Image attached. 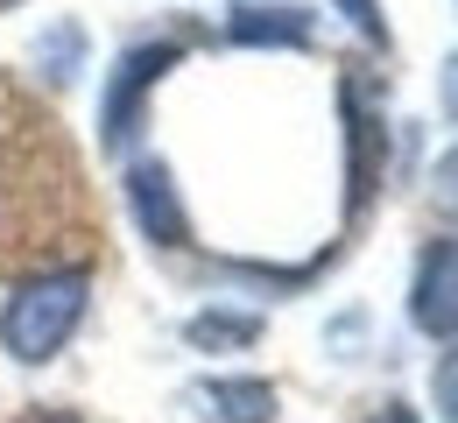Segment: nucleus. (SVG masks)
Returning a JSON list of instances; mask_svg holds the SVG:
<instances>
[{
    "instance_id": "nucleus-1",
    "label": "nucleus",
    "mask_w": 458,
    "mask_h": 423,
    "mask_svg": "<svg viewBox=\"0 0 458 423\" xmlns=\"http://www.w3.org/2000/svg\"><path fill=\"white\" fill-rule=\"evenodd\" d=\"M85 303H92V275L85 268H57V275H36L21 283L7 310H0V346L7 360L21 367H43L71 346V332L85 325Z\"/></svg>"
},
{
    "instance_id": "nucleus-2",
    "label": "nucleus",
    "mask_w": 458,
    "mask_h": 423,
    "mask_svg": "<svg viewBox=\"0 0 458 423\" xmlns=\"http://www.w3.org/2000/svg\"><path fill=\"white\" fill-rule=\"evenodd\" d=\"M183 57V43H127L106 71V99H99V148L120 156L127 141H134V127H141V106H148V92L170 78V63Z\"/></svg>"
},
{
    "instance_id": "nucleus-3",
    "label": "nucleus",
    "mask_w": 458,
    "mask_h": 423,
    "mask_svg": "<svg viewBox=\"0 0 458 423\" xmlns=\"http://www.w3.org/2000/svg\"><path fill=\"white\" fill-rule=\"evenodd\" d=\"M127 212H134V226H141L148 247H191V212L176 198L170 163H156V156L127 163Z\"/></svg>"
},
{
    "instance_id": "nucleus-4",
    "label": "nucleus",
    "mask_w": 458,
    "mask_h": 423,
    "mask_svg": "<svg viewBox=\"0 0 458 423\" xmlns=\"http://www.w3.org/2000/svg\"><path fill=\"white\" fill-rule=\"evenodd\" d=\"M409 317L430 339H458V241H430L409 283Z\"/></svg>"
},
{
    "instance_id": "nucleus-5",
    "label": "nucleus",
    "mask_w": 458,
    "mask_h": 423,
    "mask_svg": "<svg viewBox=\"0 0 458 423\" xmlns=\"http://www.w3.org/2000/svg\"><path fill=\"white\" fill-rule=\"evenodd\" d=\"M318 36V7L296 0H240L226 14V43L240 50H303Z\"/></svg>"
},
{
    "instance_id": "nucleus-6",
    "label": "nucleus",
    "mask_w": 458,
    "mask_h": 423,
    "mask_svg": "<svg viewBox=\"0 0 458 423\" xmlns=\"http://www.w3.org/2000/svg\"><path fill=\"white\" fill-rule=\"evenodd\" d=\"M198 410L205 423H276V388L254 374H212L198 381Z\"/></svg>"
},
{
    "instance_id": "nucleus-7",
    "label": "nucleus",
    "mask_w": 458,
    "mask_h": 423,
    "mask_svg": "<svg viewBox=\"0 0 458 423\" xmlns=\"http://www.w3.org/2000/svg\"><path fill=\"white\" fill-rule=\"evenodd\" d=\"M183 339H191L198 353H233V346H254V339H261V317H254V310H219V303H212V310H198V317L183 325Z\"/></svg>"
},
{
    "instance_id": "nucleus-8",
    "label": "nucleus",
    "mask_w": 458,
    "mask_h": 423,
    "mask_svg": "<svg viewBox=\"0 0 458 423\" xmlns=\"http://www.w3.org/2000/svg\"><path fill=\"white\" fill-rule=\"evenodd\" d=\"M36 71H43L50 85H71V78L85 71V29H78V21H50L43 43H36Z\"/></svg>"
},
{
    "instance_id": "nucleus-9",
    "label": "nucleus",
    "mask_w": 458,
    "mask_h": 423,
    "mask_svg": "<svg viewBox=\"0 0 458 423\" xmlns=\"http://www.w3.org/2000/svg\"><path fill=\"white\" fill-rule=\"evenodd\" d=\"M339 7H345V21H352L367 43H388V21H381V7H374V0H339Z\"/></svg>"
},
{
    "instance_id": "nucleus-10",
    "label": "nucleus",
    "mask_w": 458,
    "mask_h": 423,
    "mask_svg": "<svg viewBox=\"0 0 458 423\" xmlns=\"http://www.w3.org/2000/svg\"><path fill=\"white\" fill-rule=\"evenodd\" d=\"M437 410H445V423H458V353H445V367H437Z\"/></svg>"
},
{
    "instance_id": "nucleus-11",
    "label": "nucleus",
    "mask_w": 458,
    "mask_h": 423,
    "mask_svg": "<svg viewBox=\"0 0 458 423\" xmlns=\"http://www.w3.org/2000/svg\"><path fill=\"white\" fill-rule=\"evenodd\" d=\"M430 183H437V198H445V205L458 212V148L445 156V163H437V177H430Z\"/></svg>"
},
{
    "instance_id": "nucleus-12",
    "label": "nucleus",
    "mask_w": 458,
    "mask_h": 423,
    "mask_svg": "<svg viewBox=\"0 0 458 423\" xmlns=\"http://www.w3.org/2000/svg\"><path fill=\"white\" fill-rule=\"evenodd\" d=\"M445 121H458V57H445Z\"/></svg>"
},
{
    "instance_id": "nucleus-13",
    "label": "nucleus",
    "mask_w": 458,
    "mask_h": 423,
    "mask_svg": "<svg viewBox=\"0 0 458 423\" xmlns=\"http://www.w3.org/2000/svg\"><path fill=\"white\" fill-rule=\"evenodd\" d=\"M381 423H416V410H409V402H388V410H381Z\"/></svg>"
},
{
    "instance_id": "nucleus-14",
    "label": "nucleus",
    "mask_w": 458,
    "mask_h": 423,
    "mask_svg": "<svg viewBox=\"0 0 458 423\" xmlns=\"http://www.w3.org/2000/svg\"><path fill=\"white\" fill-rule=\"evenodd\" d=\"M0 7H21V0H0Z\"/></svg>"
}]
</instances>
